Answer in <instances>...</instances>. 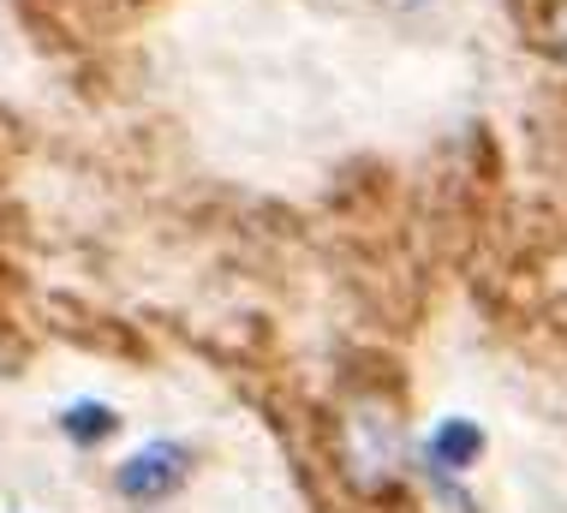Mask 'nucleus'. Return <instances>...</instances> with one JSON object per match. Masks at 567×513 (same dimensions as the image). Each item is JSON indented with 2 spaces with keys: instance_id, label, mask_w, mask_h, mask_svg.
<instances>
[{
  "instance_id": "1",
  "label": "nucleus",
  "mask_w": 567,
  "mask_h": 513,
  "mask_svg": "<svg viewBox=\"0 0 567 513\" xmlns=\"http://www.w3.org/2000/svg\"><path fill=\"white\" fill-rule=\"evenodd\" d=\"M406 460V437H401V412L389 407L382 394H359L347 400L341 412V472L352 490L377 495L401 478Z\"/></svg>"
},
{
  "instance_id": "2",
  "label": "nucleus",
  "mask_w": 567,
  "mask_h": 513,
  "mask_svg": "<svg viewBox=\"0 0 567 513\" xmlns=\"http://www.w3.org/2000/svg\"><path fill=\"white\" fill-rule=\"evenodd\" d=\"M186 478V454H179L174 442H156V448H144V454H132L126 465L114 472V484L120 495H132V502H156V495H167Z\"/></svg>"
},
{
  "instance_id": "3",
  "label": "nucleus",
  "mask_w": 567,
  "mask_h": 513,
  "mask_svg": "<svg viewBox=\"0 0 567 513\" xmlns=\"http://www.w3.org/2000/svg\"><path fill=\"white\" fill-rule=\"evenodd\" d=\"M478 454H484V430L472 424V418H442L431 430V442H424V460H431V472H442V478H460Z\"/></svg>"
},
{
  "instance_id": "4",
  "label": "nucleus",
  "mask_w": 567,
  "mask_h": 513,
  "mask_svg": "<svg viewBox=\"0 0 567 513\" xmlns=\"http://www.w3.org/2000/svg\"><path fill=\"white\" fill-rule=\"evenodd\" d=\"M114 430V412L109 407H72L66 412V437L72 442H102Z\"/></svg>"
},
{
  "instance_id": "5",
  "label": "nucleus",
  "mask_w": 567,
  "mask_h": 513,
  "mask_svg": "<svg viewBox=\"0 0 567 513\" xmlns=\"http://www.w3.org/2000/svg\"><path fill=\"white\" fill-rule=\"evenodd\" d=\"M544 42H549V54H561V60H567V0H556V7H549Z\"/></svg>"
}]
</instances>
